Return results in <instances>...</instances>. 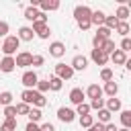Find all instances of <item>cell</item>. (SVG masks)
Returning <instances> with one entry per match:
<instances>
[{"instance_id":"1","label":"cell","mask_w":131,"mask_h":131,"mask_svg":"<svg viewBox=\"0 0 131 131\" xmlns=\"http://www.w3.org/2000/svg\"><path fill=\"white\" fill-rule=\"evenodd\" d=\"M20 102H25V104H33L35 108H43L45 104H47V98L43 96V94H39L37 90H23V94H20Z\"/></svg>"},{"instance_id":"2","label":"cell","mask_w":131,"mask_h":131,"mask_svg":"<svg viewBox=\"0 0 131 131\" xmlns=\"http://www.w3.org/2000/svg\"><path fill=\"white\" fill-rule=\"evenodd\" d=\"M18 45H20L18 37H16V35H8V37H4L2 53H4V55H8V57H12V53H16V49H18Z\"/></svg>"},{"instance_id":"3","label":"cell","mask_w":131,"mask_h":131,"mask_svg":"<svg viewBox=\"0 0 131 131\" xmlns=\"http://www.w3.org/2000/svg\"><path fill=\"white\" fill-rule=\"evenodd\" d=\"M90 16H92V8H88V6H76L74 8V18H76V23H90Z\"/></svg>"},{"instance_id":"4","label":"cell","mask_w":131,"mask_h":131,"mask_svg":"<svg viewBox=\"0 0 131 131\" xmlns=\"http://www.w3.org/2000/svg\"><path fill=\"white\" fill-rule=\"evenodd\" d=\"M37 80H39V76L35 74V70H27V72L20 76V82H23L25 90H33L35 84H37Z\"/></svg>"},{"instance_id":"5","label":"cell","mask_w":131,"mask_h":131,"mask_svg":"<svg viewBox=\"0 0 131 131\" xmlns=\"http://www.w3.org/2000/svg\"><path fill=\"white\" fill-rule=\"evenodd\" d=\"M31 29H33V33H35L39 39H49V35H51V29H49L47 23H39V20H35Z\"/></svg>"},{"instance_id":"6","label":"cell","mask_w":131,"mask_h":131,"mask_svg":"<svg viewBox=\"0 0 131 131\" xmlns=\"http://www.w3.org/2000/svg\"><path fill=\"white\" fill-rule=\"evenodd\" d=\"M31 61H33V53H29V51H20L14 57V66L16 68H29Z\"/></svg>"},{"instance_id":"7","label":"cell","mask_w":131,"mask_h":131,"mask_svg":"<svg viewBox=\"0 0 131 131\" xmlns=\"http://www.w3.org/2000/svg\"><path fill=\"white\" fill-rule=\"evenodd\" d=\"M55 76H57L61 82H66V80H70V78L74 76V70H72L70 66H66V63H57V66H55Z\"/></svg>"},{"instance_id":"8","label":"cell","mask_w":131,"mask_h":131,"mask_svg":"<svg viewBox=\"0 0 131 131\" xmlns=\"http://www.w3.org/2000/svg\"><path fill=\"white\" fill-rule=\"evenodd\" d=\"M70 68L76 72H84L86 68H88V57L86 55H74V59H72V63H70Z\"/></svg>"},{"instance_id":"9","label":"cell","mask_w":131,"mask_h":131,"mask_svg":"<svg viewBox=\"0 0 131 131\" xmlns=\"http://www.w3.org/2000/svg\"><path fill=\"white\" fill-rule=\"evenodd\" d=\"M57 119L61 123H72L76 119V113L72 108H68V106H61V108H57Z\"/></svg>"},{"instance_id":"10","label":"cell","mask_w":131,"mask_h":131,"mask_svg":"<svg viewBox=\"0 0 131 131\" xmlns=\"http://www.w3.org/2000/svg\"><path fill=\"white\" fill-rule=\"evenodd\" d=\"M49 55H53V57L66 55V45H63L61 41H53V43L49 45Z\"/></svg>"},{"instance_id":"11","label":"cell","mask_w":131,"mask_h":131,"mask_svg":"<svg viewBox=\"0 0 131 131\" xmlns=\"http://www.w3.org/2000/svg\"><path fill=\"white\" fill-rule=\"evenodd\" d=\"M90 59H92L96 66H106V61H108V55H106V53H102L100 49H92V53H90Z\"/></svg>"},{"instance_id":"12","label":"cell","mask_w":131,"mask_h":131,"mask_svg":"<svg viewBox=\"0 0 131 131\" xmlns=\"http://www.w3.org/2000/svg\"><path fill=\"white\" fill-rule=\"evenodd\" d=\"M14 57H8V55H4L2 59H0V72H4V74H10V72H14Z\"/></svg>"},{"instance_id":"13","label":"cell","mask_w":131,"mask_h":131,"mask_svg":"<svg viewBox=\"0 0 131 131\" xmlns=\"http://www.w3.org/2000/svg\"><path fill=\"white\" fill-rule=\"evenodd\" d=\"M108 59H111L115 66H125V61H127V53H123L121 49H115V51L108 55Z\"/></svg>"},{"instance_id":"14","label":"cell","mask_w":131,"mask_h":131,"mask_svg":"<svg viewBox=\"0 0 131 131\" xmlns=\"http://www.w3.org/2000/svg\"><path fill=\"white\" fill-rule=\"evenodd\" d=\"M84 94H86L88 98H92V100H94V98H102V88H100L98 84H90V86L84 90Z\"/></svg>"},{"instance_id":"15","label":"cell","mask_w":131,"mask_h":131,"mask_svg":"<svg viewBox=\"0 0 131 131\" xmlns=\"http://www.w3.org/2000/svg\"><path fill=\"white\" fill-rule=\"evenodd\" d=\"M84 96H86V94H84V90H82V88H72V90H70V100H72L76 106L84 102Z\"/></svg>"},{"instance_id":"16","label":"cell","mask_w":131,"mask_h":131,"mask_svg":"<svg viewBox=\"0 0 131 131\" xmlns=\"http://www.w3.org/2000/svg\"><path fill=\"white\" fill-rule=\"evenodd\" d=\"M121 106H123V104H121V100H119L117 96H113V98L104 100V108H106L111 115H113V113H117V111H121Z\"/></svg>"},{"instance_id":"17","label":"cell","mask_w":131,"mask_h":131,"mask_svg":"<svg viewBox=\"0 0 131 131\" xmlns=\"http://www.w3.org/2000/svg\"><path fill=\"white\" fill-rule=\"evenodd\" d=\"M39 8H41V12H49V10H57L59 8V2L57 0H41L39 2Z\"/></svg>"},{"instance_id":"18","label":"cell","mask_w":131,"mask_h":131,"mask_svg":"<svg viewBox=\"0 0 131 131\" xmlns=\"http://www.w3.org/2000/svg\"><path fill=\"white\" fill-rule=\"evenodd\" d=\"M104 18H106V14H104L102 10H92L90 25H94V27H102V25H104Z\"/></svg>"},{"instance_id":"19","label":"cell","mask_w":131,"mask_h":131,"mask_svg":"<svg viewBox=\"0 0 131 131\" xmlns=\"http://www.w3.org/2000/svg\"><path fill=\"white\" fill-rule=\"evenodd\" d=\"M16 37H18V41H33L35 33H33V29H31V27H20Z\"/></svg>"},{"instance_id":"20","label":"cell","mask_w":131,"mask_h":131,"mask_svg":"<svg viewBox=\"0 0 131 131\" xmlns=\"http://www.w3.org/2000/svg\"><path fill=\"white\" fill-rule=\"evenodd\" d=\"M117 92H119V84H117L115 80L106 82V84H104V88H102V94H108L111 98H113V96H117Z\"/></svg>"},{"instance_id":"21","label":"cell","mask_w":131,"mask_h":131,"mask_svg":"<svg viewBox=\"0 0 131 131\" xmlns=\"http://www.w3.org/2000/svg\"><path fill=\"white\" fill-rule=\"evenodd\" d=\"M129 14H131V12H129V6H125V4H121V6L117 8V12H115L113 16H115L117 20H127V18H129Z\"/></svg>"},{"instance_id":"22","label":"cell","mask_w":131,"mask_h":131,"mask_svg":"<svg viewBox=\"0 0 131 131\" xmlns=\"http://www.w3.org/2000/svg\"><path fill=\"white\" fill-rule=\"evenodd\" d=\"M27 117H29V123H39V121H41V117H43V113H41V108L31 106V108H29V113H27Z\"/></svg>"},{"instance_id":"23","label":"cell","mask_w":131,"mask_h":131,"mask_svg":"<svg viewBox=\"0 0 131 131\" xmlns=\"http://www.w3.org/2000/svg\"><path fill=\"white\" fill-rule=\"evenodd\" d=\"M37 14H39V8H35V6H27V8H25V18H27V20L35 23V20H37Z\"/></svg>"},{"instance_id":"24","label":"cell","mask_w":131,"mask_h":131,"mask_svg":"<svg viewBox=\"0 0 131 131\" xmlns=\"http://www.w3.org/2000/svg\"><path fill=\"white\" fill-rule=\"evenodd\" d=\"M47 82H49V90H53V92H59V90H61V86H63V82H61L57 76H51Z\"/></svg>"},{"instance_id":"25","label":"cell","mask_w":131,"mask_h":131,"mask_svg":"<svg viewBox=\"0 0 131 131\" xmlns=\"http://www.w3.org/2000/svg\"><path fill=\"white\" fill-rule=\"evenodd\" d=\"M115 31H117L119 35L127 37V35H129V23H127V20H119V23H117V27H115Z\"/></svg>"},{"instance_id":"26","label":"cell","mask_w":131,"mask_h":131,"mask_svg":"<svg viewBox=\"0 0 131 131\" xmlns=\"http://www.w3.org/2000/svg\"><path fill=\"white\" fill-rule=\"evenodd\" d=\"M0 131H16V119H4L0 125Z\"/></svg>"},{"instance_id":"27","label":"cell","mask_w":131,"mask_h":131,"mask_svg":"<svg viewBox=\"0 0 131 131\" xmlns=\"http://www.w3.org/2000/svg\"><path fill=\"white\" fill-rule=\"evenodd\" d=\"M115 49H117V47H115V41H113V39H106V41L102 43V47H100V51L106 53V55H111Z\"/></svg>"},{"instance_id":"28","label":"cell","mask_w":131,"mask_h":131,"mask_svg":"<svg viewBox=\"0 0 131 131\" xmlns=\"http://www.w3.org/2000/svg\"><path fill=\"white\" fill-rule=\"evenodd\" d=\"M100 80L106 84V82H111V80H115V76H113V70L111 68H102L100 70Z\"/></svg>"},{"instance_id":"29","label":"cell","mask_w":131,"mask_h":131,"mask_svg":"<svg viewBox=\"0 0 131 131\" xmlns=\"http://www.w3.org/2000/svg\"><path fill=\"white\" fill-rule=\"evenodd\" d=\"M111 113L106 111V108H100L98 111V123H102V125H106V123H111Z\"/></svg>"},{"instance_id":"30","label":"cell","mask_w":131,"mask_h":131,"mask_svg":"<svg viewBox=\"0 0 131 131\" xmlns=\"http://www.w3.org/2000/svg\"><path fill=\"white\" fill-rule=\"evenodd\" d=\"M121 123L125 129H131V111H121Z\"/></svg>"},{"instance_id":"31","label":"cell","mask_w":131,"mask_h":131,"mask_svg":"<svg viewBox=\"0 0 131 131\" xmlns=\"http://www.w3.org/2000/svg\"><path fill=\"white\" fill-rule=\"evenodd\" d=\"M10 102H12V92H8V90L0 92V104L2 106H8Z\"/></svg>"},{"instance_id":"32","label":"cell","mask_w":131,"mask_h":131,"mask_svg":"<svg viewBox=\"0 0 131 131\" xmlns=\"http://www.w3.org/2000/svg\"><path fill=\"white\" fill-rule=\"evenodd\" d=\"M74 113H76V115H80V117L90 115V104H88V102H82V104H78V108H76Z\"/></svg>"},{"instance_id":"33","label":"cell","mask_w":131,"mask_h":131,"mask_svg":"<svg viewBox=\"0 0 131 131\" xmlns=\"http://www.w3.org/2000/svg\"><path fill=\"white\" fill-rule=\"evenodd\" d=\"M117 23H119V20H117L115 16H106V18H104V25H102V27H106L108 31H115V27H117Z\"/></svg>"},{"instance_id":"34","label":"cell","mask_w":131,"mask_h":131,"mask_svg":"<svg viewBox=\"0 0 131 131\" xmlns=\"http://www.w3.org/2000/svg\"><path fill=\"white\" fill-rule=\"evenodd\" d=\"M35 86H37V92H39V94H43V92L49 90V82H47V80H37Z\"/></svg>"},{"instance_id":"35","label":"cell","mask_w":131,"mask_h":131,"mask_svg":"<svg viewBox=\"0 0 131 131\" xmlns=\"http://www.w3.org/2000/svg\"><path fill=\"white\" fill-rule=\"evenodd\" d=\"M100 111V108H104V98H94V100H90V111Z\"/></svg>"},{"instance_id":"36","label":"cell","mask_w":131,"mask_h":131,"mask_svg":"<svg viewBox=\"0 0 131 131\" xmlns=\"http://www.w3.org/2000/svg\"><path fill=\"white\" fill-rule=\"evenodd\" d=\"M4 117H6V119H16V108H14L12 104L4 106Z\"/></svg>"},{"instance_id":"37","label":"cell","mask_w":131,"mask_h":131,"mask_svg":"<svg viewBox=\"0 0 131 131\" xmlns=\"http://www.w3.org/2000/svg\"><path fill=\"white\" fill-rule=\"evenodd\" d=\"M92 123H94V117H92V115H84V117H80V125H82V127L88 129Z\"/></svg>"},{"instance_id":"38","label":"cell","mask_w":131,"mask_h":131,"mask_svg":"<svg viewBox=\"0 0 131 131\" xmlns=\"http://www.w3.org/2000/svg\"><path fill=\"white\" fill-rule=\"evenodd\" d=\"M43 63H45V57H43V55H33V61H31L33 68H41Z\"/></svg>"},{"instance_id":"39","label":"cell","mask_w":131,"mask_h":131,"mask_svg":"<svg viewBox=\"0 0 131 131\" xmlns=\"http://www.w3.org/2000/svg\"><path fill=\"white\" fill-rule=\"evenodd\" d=\"M14 108H16V115H27L31 106H29V104H25V102H18V104H16Z\"/></svg>"},{"instance_id":"40","label":"cell","mask_w":131,"mask_h":131,"mask_svg":"<svg viewBox=\"0 0 131 131\" xmlns=\"http://www.w3.org/2000/svg\"><path fill=\"white\" fill-rule=\"evenodd\" d=\"M111 33H113V31H108L106 27H98V33H96V35L102 37V39H111Z\"/></svg>"},{"instance_id":"41","label":"cell","mask_w":131,"mask_h":131,"mask_svg":"<svg viewBox=\"0 0 131 131\" xmlns=\"http://www.w3.org/2000/svg\"><path fill=\"white\" fill-rule=\"evenodd\" d=\"M129 49H131V39H129V37H123V41H121V51L127 53Z\"/></svg>"},{"instance_id":"42","label":"cell","mask_w":131,"mask_h":131,"mask_svg":"<svg viewBox=\"0 0 131 131\" xmlns=\"http://www.w3.org/2000/svg\"><path fill=\"white\" fill-rule=\"evenodd\" d=\"M104 41H106V39H102V37H98V35H94V39H92V47H94V49H100Z\"/></svg>"},{"instance_id":"43","label":"cell","mask_w":131,"mask_h":131,"mask_svg":"<svg viewBox=\"0 0 131 131\" xmlns=\"http://www.w3.org/2000/svg\"><path fill=\"white\" fill-rule=\"evenodd\" d=\"M8 23L6 20H0V37H8Z\"/></svg>"},{"instance_id":"44","label":"cell","mask_w":131,"mask_h":131,"mask_svg":"<svg viewBox=\"0 0 131 131\" xmlns=\"http://www.w3.org/2000/svg\"><path fill=\"white\" fill-rule=\"evenodd\" d=\"M88 131H104V125H102V123H98V121H94V123L88 127Z\"/></svg>"},{"instance_id":"45","label":"cell","mask_w":131,"mask_h":131,"mask_svg":"<svg viewBox=\"0 0 131 131\" xmlns=\"http://www.w3.org/2000/svg\"><path fill=\"white\" fill-rule=\"evenodd\" d=\"M39 131H55V127L51 123H43V125H39Z\"/></svg>"},{"instance_id":"46","label":"cell","mask_w":131,"mask_h":131,"mask_svg":"<svg viewBox=\"0 0 131 131\" xmlns=\"http://www.w3.org/2000/svg\"><path fill=\"white\" fill-rule=\"evenodd\" d=\"M25 131H39V125H37V123H27Z\"/></svg>"},{"instance_id":"47","label":"cell","mask_w":131,"mask_h":131,"mask_svg":"<svg viewBox=\"0 0 131 131\" xmlns=\"http://www.w3.org/2000/svg\"><path fill=\"white\" fill-rule=\"evenodd\" d=\"M104 131H119V127H117L115 123H106V125H104Z\"/></svg>"},{"instance_id":"48","label":"cell","mask_w":131,"mask_h":131,"mask_svg":"<svg viewBox=\"0 0 131 131\" xmlns=\"http://www.w3.org/2000/svg\"><path fill=\"white\" fill-rule=\"evenodd\" d=\"M78 27H80L82 31H88V29H90L92 25H90V23H78Z\"/></svg>"},{"instance_id":"49","label":"cell","mask_w":131,"mask_h":131,"mask_svg":"<svg viewBox=\"0 0 131 131\" xmlns=\"http://www.w3.org/2000/svg\"><path fill=\"white\" fill-rule=\"evenodd\" d=\"M119 131H131V129H125V127H123V129H119Z\"/></svg>"}]
</instances>
